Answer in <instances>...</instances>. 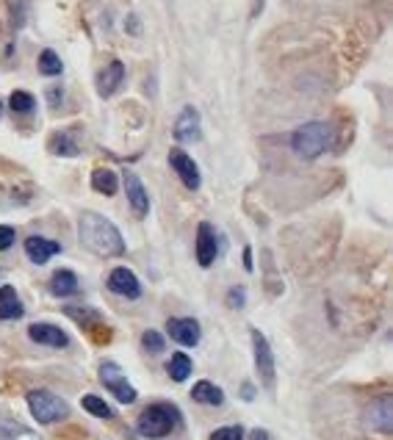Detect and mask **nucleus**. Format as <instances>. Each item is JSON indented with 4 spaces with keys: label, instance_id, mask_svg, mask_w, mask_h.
Here are the masks:
<instances>
[{
    "label": "nucleus",
    "instance_id": "nucleus-2",
    "mask_svg": "<svg viewBox=\"0 0 393 440\" xmlns=\"http://www.w3.org/2000/svg\"><path fill=\"white\" fill-rule=\"evenodd\" d=\"M332 145V128L327 125V122H305L302 128H297L294 131V136H291V147H294V152L299 155V158H305V161H313L318 158L321 152H327Z\"/></svg>",
    "mask_w": 393,
    "mask_h": 440
},
{
    "label": "nucleus",
    "instance_id": "nucleus-15",
    "mask_svg": "<svg viewBox=\"0 0 393 440\" xmlns=\"http://www.w3.org/2000/svg\"><path fill=\"white\" fill-rule=\"evenodd\" d=\"M61 252V244L59 241H47V238H42V235H31V238H25V255L36 263V266H45L53 255H59Z\"/></svg>",
    "mask_w": 393,
    "mask_h": 440
},
{
    "label": "nucleus",
    "instance_id": "nucleus-14",
    "mask_svg": "<svg viewBox=\"0 0 393 440\" xmlns=\"http://www.w3.org/2000/svg\"><path fill=\"white\" fill-rule=\"evenodd\" d=\"M125 194H128V203H131L133 214L136 217H147V211H150L147 189H144V183L133 172H125Z\"/></svg>",
    "mask_w": 393,
    "mask_h": 440
},
{
    "label": "nucleus",
    "instance_id": "nucleus-6",
    "mask_svg": "<svg viewBox=\"0 0 393 440\" xmlns=\"http://www.w3.org/2000/svg\"><path fill=\"white\" fill-rule=\"evenodd\" d=\"M100 382L122 402V404H133L136 402V388L128 382V376L122 374V368L117 366V363H103L100 366Z\"/></svg>",
    "mask_w": 393,
    "mask_h": 440
},
{
    "label": "nucleus",
    "instance_id": "nucleus-21",
    "mask_svg": "<svg viewBox=\"0 0 393 440\" xmlns=\"http://www.w3.org/2000/svg\"><path fill=\"white\" fill-rule=\"evenodd\" d=\"M50 149L56 152V155H67V158H73V155H78L80 147L75 142V133L73 131H59L53 139H50Z\"/></svg>",
    "mask_w": 393,
    "mask_h": 440
},
{
    "label": "nucleus",
    "instance_id": "nucleus-5",
    "mask_svg": "<svg viewBox=\"0 0 393 440\" xmlns=\"http://www.w3.org/2000/svg\"><path fill=\"white\" fill-rule=\"evenodd\" d=\"M252 349H255V368H258V376L263 382V388L272 393L274 390V379H277V368H274V355H272V346L266 341V335L260 330H252Z\"/></svg>",
    "mask_w": 393,
    "mask_h": 440
},
{
    "label": "nucleus",
    "instance_id": "nucleus-25",
    "mask_svg": "<svg viewBox=\"0 0 393 440\" xmlns=\"http://www.w3.org/2000/svg\"><path fill=\"white\" fill-rule=\"evenodd\" d=\"M8 105H11L14 114H31L34 105H36V100H34V94H28V91H11Z\"/></svg>",
    "mask_w": 393,
    "mask_h": 440
},
{
    "label": "nucleus",
    "instance_id": "nucleus-19",
    "mask_svg": "<svg viewBox=\"0 0 393 440\" xmlns=\"http://www.w3.org/2000/svg\"><path fill=\"white\" fill-rule=\"evenodd\" d=\"M75 291H78V277H75V272L61 269V272H56V274L50 277V293H56V296H73Z\"/></svg>",
    "mask_w": 393,
    "mask_h": 440
},
{
    "label": "nucleus",
    "instance_id": "nucleus-28",
    "mask_svg": "<svg viewBox=\"0 0 393 440\" xmlns=\"http://www.w3.org/2000/svg\"><path fill=\"white\" fill-rule=\"evenodd\" d=\"M14 238H17L14 227H8V224H0V252H6V249L14 244Z\"/></svg>",
    "mask_w": 393,
    "mask_h": 440
},
{
    "label": "nucleus",
    "instance_id": "nucleus-32",
    "mask_svg": "<svg viewBox=\"0 0 393 440\" xmlns=\"http://www.w3.org/2000/svg\"><path fill=\"white\" fill-rule=\"evenodd\" d=\"M0 108H3V105H0Z\"/></svg>",
    "mask_w": 393,
    "mask_h": 440
},
{
    "label": "nucleus",
    "instance_id": "nucleus-13",
    "mask_svg": "<svg viewBox=\"0 0 393 440\" xmlns=\"http://www.w3.org/2000/svg\"><path fill=\"white\" fill-rule=\"evenodd\" d=\"M197 261L202 269H208L216 261V233L208 221H200L197 227Z\"/></svg>",
    "mask_w": 393,
    "mask_h": 440
},
{
    "label": "nucleus",
    "instance_id": "nucleus-24",
    "mask_svg": "<svg viewBox=\"0 0 393 440\" xmlns=\"http://www.w3.org/2000/svg\"><path fill=\"white\" fill-rule=\"evenodd\" d=\"M64 70V64H61V59H59V53L56 50H42V56H39V73L42 75H61Z\"/></svg>",
    "mask_w": 393,
    "mask_h": 440
},
{
    "label": "nucleus",
    "instance_id": "nucleus-29",
    "mask_svg": "<svg viewBox=\"0 0 393 440\" xmlns=\"http://www.w3.org/2000/svg\"><path fill=\"white\" fill-rule=\"evenodd\" d=\"M228 305H230V307H236V310L244 307V288H241V286L228 291Z\"/></svg>",
    "mask_w": 393,
    "mask_h": 440
},
{
    "label": "nucleus",
    "instance_id": "nucleus-27",
    "mask_svg": "<svg viewBox=\"0 0 393 440\" xmlns=\"http://www.w3.org/2000/svg\"><path fill=\"white\" fill-rule=\"evenodd\" d=\"M211 440H244V430L241 427H219L214 435H211Z\"/></svg>",
    "mask_w": 393,
    "mask_h": 440
},
{
    "label": "nucleus",
    "instance_id": "nucleus-7",
    "mask_svg": "<svg viewBox=\"0 0 393 440\" xmlns=\"http://www.w3.org/2000/svg\"><path fill=\"white\" fill-rule=\"evenodd\" d=\"M169 166L175 169V175L183 180L186 189H191V191L200 189L202 177H200V169H197V163L191 161L188 152H183V149H172V152H169Z\"/></svg>",
    "mask_w": 393,
    "mask_h": 440
},
{
    "label": "nucleus",
    "instance_id": "nucleus-18",
    "mask_svg": "<svg viewBox=\"0 0 393 440\" xmlns=\"http://www.w3.org/2000/svg\"><path fill=\"white\" fill-rule=\"evenodd\" d=\"M191 399H194L197 404H211V407H219V404L225 402V393H222V388H219V385H214V382H208V379H200V382L191 388Z\"/></svg>",
    "mask_w": 393,
    "mask_h": 440
},
{
    "label": "nucleus",
    "instance_id": "nucleus-22",
    "mask_svg": "<svg viewBox=\"0 0 393 440\" xmlns=\"http://www.w3.org/2000/svg\"><path fill=\"white\" fill-rule=\"evenodd\" d=\"M191 368H194V363H191V358H188V355L175 352V355L169 358V366H166V371H169V376H172L175 382H186V379L191 376Z\"/></svg>",
    "mask_w": 393,
    "mask_h": 440
},
{
    "label": "nucleus",
    "instance_id": "nucleus-31",
    "mask_svg": "<svg viewBox=\"0 0 393 440\" xmlns=\"http://www.w3.org/2000/svg\"><path fill=\"white\" fill-rule=\"evenodd\" d=\"M252 440H269V432H266V430H255V432H252Z\"/></svg>",
    "mask_w": 393,
    "mask_h": 440
},
{
    "label": "nucleus",
    "instance_id": "nucleus-11",
    "mask_svg": "<svg viewBox=\"0 0 393 440\" xmlns=\"http://www.w3.org/2000/svg\"><path fill=\"white\" fill-rule=\"evenodd\" d=\"M393 402L391 396H383V399H377L371 407H369V413H366V424L371 427V430H377V432H383V435H388L393 430Z\"/></svg>",
    "mask_w": 393,
    "mask_h": 440
},
{
    "label": "nucleus",
    "instance_id": "nucleus-23",
    "mask_svg": "<svg viewBox=\"0 0 393 440\" xmlns=\"http://www.w3.org/2000/svg\"><path fill=\"white\" fill-rule=\"evenodd\" d=\"M80 404H83V410L86 413H91L94 418H114V410L100 399V396H94V393H89V396H83L80 399Z\"/></svg>",
    "mask_w": 393,
    "mask_h": 440
},
{
    "label": "nucleus",
    "instance_id": "nucleus-9",
    "mask_svg": "<svg viewBox=\"0 0 393 440\" xmlns=\"http://www.w3.org/2000/svg\"><path fill=\"white\" fill-rule=\"evenodd\" d=\"M166 330H169V338L177 341L180 346H197L200 335H202L197 318H169Z\"/></svg>",
    "mask_w": 393,
    "mask_h": 440
},
{
    "label": "nucleus",
    "instance_id": "nucleus-8",
    "mask_svg": "<svg viewBox=\"0 0 393 440\" xmlns=\"http://www.w3.org/2000/svg\"><path fill=\"white\" fill-rule=\"evenodd\" d=\"M200 111L197 108H191V105H186L183 111H180V117H177V122H175V139L180 142V145H194V142H200Z\"/></svg>",
    "mask_w": 393,
    "mask_h": 440
},
{
    "label": "nucleus",
    "instance_id": "nucleus-3",
    "mask_svg": "<svg viewBox=\"0 0 393 440\" xmlns=\"http://www.w3.org/2000/svg\"><path fill=\"white\" fill-rule=\"evenodd\" d=\"M177 424H180L177 407H172V404H150V407L139 416L136 432H139L142 438L161 440V438H166V435H172V432L177 430Z\"/></svg>",
    "mask_w": 393,
    "mask_h": 440
},
{
    "label": "nucleus",
    "instance_id": "nucleus-4",
    "mask_svg": "<svg viewBox=\"0 0 393 440\" xmlns=\"http://www.w3.org/2000/svg\"><path fill=\"white\" fill-rule=\"evenodd\" d=\"M28 410L36 418V424H59L70 416V404L45 388H36L28 393Z\"/></svg>",
    "mask_w": 393,
    "mask_h": 440
},
{
    "label": "nucleus",
    "instance_id": "nucleus-1",
    "mask_svg": "<svg viewBox=\"0 0 393 440\" xmlns=\"http://www.w3.org/2000/svg\"><path fill=\"white\" fill-rule=\"evenodd\" d=\"M78 235L80 244L100 258H117L125 252V238L119 235L117 224L100 217V214L86 211L78 219Z\"/></svg>",
    "mask_w": 393,
    "mask_h": 440
},
{
    "label": "nucleus",
    "instance_id": "nucleus-17",
    "mask_svg": "<svg viewBox=\"0 0 393 440\" xmlns=\"http://www.w3.org/2000/svg\"><path fill=\"white\" fill-rule=\"evenodd\" d=\"M25 307L22 302L17 299L14 286H3L0 288V321H14V318H22Z\"/></svg>",
    "mask_w": 393,
    "mask_h": 440
},
{
    "label": "nucleus",
    "instance_id": "nucleus-10",
    "mask_svg": "<svg viewBox=\"0 0 393 440\" xmlns=\"http://www.w3.org/2000/svg\"><path fill=\"white\" fill-rule=\"evenodd\" d=\"M28 338L34 344H42V346H50V349H64L70 344V335L64 330H59L56 324H31Z\"/></svg>",
    "mask_w": 393,
    "mask_h": 440
},
{
    "label": "nucleus",
    "instance_id": "nucleus-16",
    "mask_svg": "<svg viewBox=\"0 0 393 440\" xmlns=\"http://www.w3.org/2000/svg\"><path fill=\"white\" fill-rule=\"evenodd\" d=\"M122 80H125V64L122 61H111L103 73L97 75V91H100V97H114L117 89L122 86Z\"/></svg>",
    "mask_w": 393,
    "mask_h": 440
},
{
    "label": "nucleus",
    "instance_id": "nucleus-12",
    "mask_svg": "<svg viewBox=\"0 0 393 440\" xmlns=\"http://www.w3.org/2000/svg\"><path fill=\"white\" fill-rule=\"evenodd\" d=\"M108 288L119 293V296H125V299H139L142 296V286H139L136 274L131 269H122V266L108 274Z\"/></svg>",
    "mask_w": 393,
    "mask_h": 440
},
{
    "label": "nucleus",
    "instance_id": "nucleus-26",
    "mask_svg": "<svg viewBox=\"0 0 393 440\" xmlns=\"http://www.w3.org/2000/svg\"><path fill=\"white\" fill-rule=\"evenodd\" d=\"M142 346L147 349V352H153V355H161L163 349H166V341H163V335L156 332V330H147L144 335H142Z\"/></svg>",
    "mask_w": 393,
    "mask_h": 440
},
{
    "label": "nucleus",
    "instance_id": "nucleus-20",
    "mask_svg": "<svg viewBox=\"0 0 393 440\" xmlns=\"http://www.w3.org/2000/svg\"><path fill=\"white\" fill-rule=\"evenodd\" d=\"M91 189L100 191V194H105V197H114L117 189H119V180H117V175H114L111 169H94V175H91Z\"/></svg>",
    "mask_w": 393,
    "mask_h": 440
},
{
    "label": "nucleus",
    "instance_id": "nucleus-30",
    "mask_svg": "<svg viewBox=\"0 0 393 440\" xmlns=\"http://www.w3.org/2000/svg\"><path fill=\"white\" fill-rule=\"evenodd\" d=\"M244 266H246V269L252 272V249H249V247L244 249Z\"/></svg>",
    "mask_w": 393,
    "mask_h": 440
}]
</instances>
